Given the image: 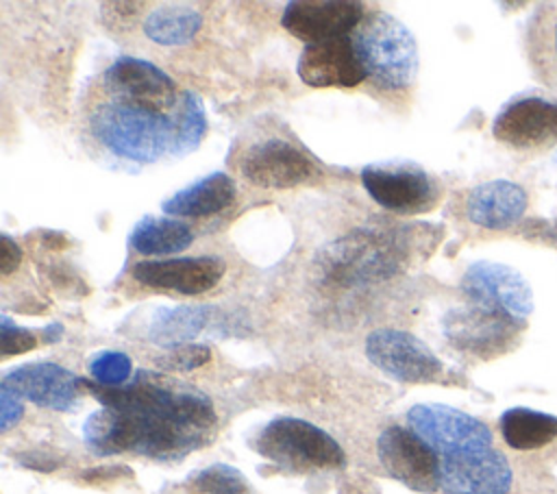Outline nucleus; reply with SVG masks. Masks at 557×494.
<instances>
[{"label":"nucleus","instance_id":"nucleus-29","mask_svg":"<svg viewBox=\"0 0 557 494\" xmlns=\"http://www.w3.org/2000/svg\"><path fill=\"white\" fill-rule=\"evenodd\" d=\"M0 244H2V250H0V270H2V274L7 276V274H11V272L20 265V261H22V250H20V246H17L9 235H2V237H0Z\"/></svg>","mask_w":557,"mask_h":494},{"label":"nucleus","instance_id":"nucleus-13","mask_svg":"<svg viewBox=\"0 0 557 494\" xmlns=\"http://www.w3.org/2000/svg\"><path fill=\"white\" fill-rule=\"evenodd\" d=\"M363 17V4L355 0H294L285 4L281 24L289 35L307 44H318L348 37Z\"/></svg>","mask_w":557,"mask_h":494},{"label":"nucleus","instance_id":"nucleus-11","mask_svg":"<svg viewBox=\"0 0 557 494\" xmlns=\"http://www.w3.org/2000/svg\"><path fill=\"white\" fill-rule=\"evenodd\" d=\"M376 457L383 470L413 492L433 494L437 485V455L409 427L392 424L376 440Z\"/></svg>","mask_w":557,"mask_h":494},{"label":"nucleus","instance_id":"nucleus-14","mask_svg":"<svg viewBox=\"0 0 557 494\" xmlns=\"http://www.w3.org/2000/svg\"><path fill=\"white\" fill-rule=\"evenodd\" d=\"M2 385L11 387L24 400H30L39 407L70 411L81 403L85 379L59 363L35 361L15 366L4 372Z\"/></svg>","mask_w":557,"mask_h":494},{"label":"nucleus","instance_id":"nucleus-8","mask_svg":"<svg viewBox=\"0 0 557 494\" xmlns=\"http://www.w3.org/2000/svg\"><path fill=\"white\" fill-rule=\"evenodd\" d=\"M361 185L383 209L403 215L429 211L437 200L435 181L409 161L370 163L361 170Z\"/></svg>","mask_w":557,"mask_h":494},{"label":"nucleus","instance_id":"nucleus-10","mask_svg":"<svg viewBox=\"0 0 557 494\" xmlns=\"http://www.w3.org/2000/svg\"><path fill=\"white\" fill-rule=\"evenodd\" d=\"M366 357L387 376L403 383H433L444 363L416 335L400 329H376L366 337Z\"/></svg>","mask_w":557,"mask_h":494},{"label":"nucleus","instance_id":"nucleus-6","mask_svg":"<svg viewBox=\"0 0 557 494\" xmlns=\"http://www.w3.org/2000/svg\"><path fill=\"white\" fill-rule=\"evenodd\" d=\"M250 446L281 470L307 474L346 466L342 446L320 427L302 418L281 416L263 424Z\"/></svg>","mask_w":557,"mask_h":494},{"label":"nucleus","instance_id":"nucleus-4","mask_svg":"<svg viewBox=\"0 0 557 494\" xmlns=\"http://www.w3.org/2000/svg\"><path fill=\"white\" fill-rule=\"evenodd\" d=\"M407 229H355L331 242L318 257L322 274L335 285L359 287L403 272L411 259Z\"/></svg>","mask_w":557,"mask_h":494},{"label":"nucleus","instance_id":"nucleus-9","mask_svg":"<svg viewBox=\"0 0 557 494\" xmlns=\"http://www.w3.org/2000/svg\"><path fill=\"white\" fill-rule=\"evenodd\" d=\"M492 133L511 150H550L557 146V100L535 94L518 96L498 111Z\"/></svg>","mask_w":557,"mask_h":494},{"label":"nucleus","instance_id":"nucleus-18","mask_svg":"<svg viewBox=\"0 0 557 494\" xmlns=\"http://www.w3.org/2000/svg\"><path fill=\"white\" fill-rule=\"evenodd\" d=\"M527 192L511 181H487L470 189L466 198V215L485 229H507L527 211Z\"/></svg>","mask_w":557,"mask_h":494},{"label":"nucleus","instance_id":"nucleus-30","mask_svg":"<svg viewBox=\"0 0 557 494\" xmlns=\"http://www.w3.org/2000/svg\"><path fill=\"white\" fill-rule=\"evenodd\" d=\"M61 333H63L61 324H50V326H46V329H44V335H46V339H48V342L59 339V337H61Z\"/></svg>","mask_w":557,"mask_h":494},{"label":"nucleus","instance_id":"nucleus-20","mask_svg":"<svg viewBox=\"0 0 557 494\" xmlns=\"http://www.w3.org/2000/svg\"><path fill=\"white\" fill-rule=\"evenodd\" d=\"M527 52L537 78L557 91V2L537 4L527 26Z\"/></svg>","mask_w":557,"mask_h":494},{"label":"nucleus","instance_id":"nucleus-12","mask_svg":"<svg viewBox=\"0 0 557 494\" xmlns=\"http://www.w3.org/2000/svg\"><path fill=\"white\" fill-rule=\"evenodd\" d=\"M239 172L252 185L287 189L318 178L320 168L300 148L285 139H263L252 144L239 163Z\"/></svg>","mask_w":557,"mask_h":494},{"label":"nucleus","instance_id":"nucleus-24","mask_svg":"<svg viewBox=\"0 0 557 494\" xmlns=\"http://www.w3.org/2000/svg\"><path fill=\"white\" fill-rule=\"evenodd\" d=\"M185 494H252L248 479L228 464H211L181 483Z\"/></svg>","mask_w":557,"mask_h":494},{"label":"nucleus","instance_id":"nucleus-25","mask_svg":"<svg viewBox=\"0 0 557 494\" xmlns=\"http://www.w3.org/2000/svg\"><path fill=\"white\" fill-rule=\"evenodd\" d=\"M89 374L98 385L120 387L131 381L133 361L126 353L102 350L89 359Z\"/></svg>","mask_w":557,"mask_h":494},{"label":"nucleus","instance_id":"nucleus-21","mask_svg":"<svg viewBox=\"0 0 557 494\" xmlns=\"http://www.w3.org/2000/svg\"><path fill=\"white\" fill-rule=\"evenodd\" d=\"M215 309L209 305H178L157 309L148 324V339L159 346L176 348L191 344V339L211 324Z\"/></svg>","mask_w":557,"mask_h":494},{"label":"nucleus","instance_id":"nucleus-26","mask_svg":"<svg viewBox=\"0 0 557 494\" xmlns=\"http://www.w3.org/2000/svg\"><path fill=\"white\" fill-rule=\"evenodd\" d=\"M211 359V350L209 346L205 344H183V346H176V348H170L165 355L157 357V366L163 368V370H194L202 363H207Z\"/></svg>","mask_w":557,"mask_h":494},{"label":"nucleus","instance_id":"nucleus-19","mask_svg":"<svg viewBox=\"0 0 557 494\" xmlns=\"http://www.w3.org/2000/svg\"><path fill=\"white\" fill-rule=\"evenodd\" d=\"M235 200V183L224 172H213L170 196L161 209L176 218H205L226 209Z\"/></svg>","mask_w":557,"mask_h":494},{"label":"nucleus","instance_id":"nucleus-23","mask_svg":"<svg viewBox=\"0 0 557 494\" xmlns=\"http://www.w3.org/2000/svg\"><path fill=\"white\" fill-rule=\"evenodd\" d=\"M194 242L189 226L174 218H141L131 233V248L139 255H174Z\"/></svg>","mask_w":557,"mask_h":494},{"label":"nucleus","instance_id":"nucleus-2","mask_svg":"<svg viewBox=\"0 0 557 494\" xmlns=\"http://www.w3.org/2000/svg\"><path fill=\"white\" fill-rule=\"evenodd\" d=\"M407 427L437 455L442 494H557V483L537 459L505 453L492 429L450 405L418 403Z\"/></svg>","mask_w":557,"mask_h":494},{"label":"nucleus","instance_id":"nucleus-17","mask_svg":"<svg viewBox=\"0 0 557 494\" xmlns=\"http://www.w3.org/2000/svg\"><path fill=\"white\" fill-rule=\"evenodd\" d=\"M498 431L507 448L513 453L540 455V459L557 461V416L511 407L500 413Z\"/></svg>","mask_w":557,"mask_h":494},{"label":"nucleus","instance_id":"nucleus-28","mask_svg":"<svg viewBox=\"0 0 557 494\" xmlns=\"http://www.w3.org/2000/svg\"><path fill=\"white\" fill-rule=\"evenodd\" d=\"M24 413V398L0 383V429L9 431Z\"/></svg>","mask_w":557,"mask_h":494},{"label":"nucleus","instance_id":"nucleus-27","mask_svg":"<svg viewBox=\"0 0 557 494\" xmlns=\"http://www.w3.org/2000/svg\"><path fill=\"white\" fill-rule=\"evenodd\" d=\"M0 329H2V357L26 353V350L35 348V344H37L35 333L24 326L13 324L7 313L0 316Z\"/></svg>","mask_w":557,"mask_h":494},{"label":"nucleus","instance_id":"nucleus-15","mask_svg":"<svg viewBox=\"0 0 557 494\" xmlns=\"http://www.w3.org/2000/svg\"><path fill=\"white\" fill-rule=\"evenodd\" d=\"M296 70L309 87H355L368 78L350 35L307 44Z\"/></svg>","mask_w":557,"mask_h":494},{"label":"nucleus","instance_id":"nucleus-5","mask_svg":"<svg viewBox=\"0 0 557 494\" xmlns=\"http://www.w3.org/2000/svg\"><path fill=\"white\" fill-rule=\"evenodd\" d=\"M368 78L383 89H403L418 74V41L392 13L374 11L352 35Z\"/></svg>","mask_w":557,"mask_h":494},{"label":"nucleus","instance_id":"nucleus-1","mask_svg":"<svg viewBox=\"0 0 557 494\" xmlns=\"http://www.w3.org/2000/svg\"><path fill=\"white\" fill-rule=\"evenodd\" d=\"M102 403L83 424V440L96 455L137 453L150 459H183L211 442L218 427L213 403L191 385L137 372L126 385L85 381Z\"/></svg>","mask_w":557,"mask_h":494},{"label":"nucleus","instance_id":"nucleus-22","mask_svg":"<svg viewBox=\"0 0 557 494\" xmlns=\"http://www.w3.org/2000/svg\"><path fill=\"white\" fill-rule=\"evenodd\" d=\"M202 26L200 11L189 2L157 4L144 17V35L159 46H183L196 37Z\"/></svg>","mask_w":557,"mask_h":494},{"label":"nucleus","instance_id":"nucleus-7","mask_svg":"<svg viewBox=\"0 0 557 494\" xmlns=\"http://www.w3.org/2000/svg\"><path fill=\"white\" fill-rule=\"evenodd\" d=\"M527 322L529 316L500 302L466 300L463 307H455L444 316L442 329L446 339L461 353L494 359L516 348Z\"/></svg>","mask_w":557,"mask_h":494},{"label":"nucleus","instance_id":"nucleus-3","mask_svg":"<svg viewBox=\"0 0 557 494\" xmlns=\"http://www.w3.org/2000/svg\"><path fill=\"white\" fill-rule=\"evenodd\" d=\"M87 126L111 155L133 163H157L196 150L207 133V113L202 100L174 81L146 91L94 83Z\"/></svg>","mask_w":557,"mask_h":494},{"label":"nucleus","instance_id":"nucleus-16","mask_svg":"<svg viewBox=\"0 0 557 494\" xmlns=\"http://www.w3.org/2000/svg\"><path fill=\"white\" fill-rule=\"evenodd\" d=\"M133 279L152 289H172L178 294H202L215 287L224 274V263L215 257H174L139 261L131 270Z\"/></svg>","mask_w":557,"mask_h":494}]
</instances>
